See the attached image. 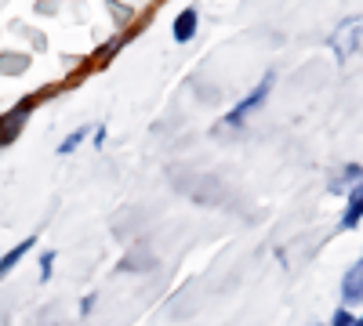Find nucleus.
<instances>
[{
	"label": "nucleus",
	"mask_w": 363,
	"mask_h": 326,
	"mask_svg": "<svg viewBox=\"0 0 363 326\" xmlns=\"http://www.w3.org/2000/svg\"><path fill=\"white\" fill-rule=\"evenodd\" d=\"M272 83H277V73H265L258 83H255V91L251 95H244V98H240L229 112H225V127H240V124H244L247 120V116H255L265 102H269V91H272Z\"/></svg>",
	"instance_id": "1"
},
{
	"label": "nucleus",
	"mask_w": 363,
	"mask_h": 326,
	"mask_svg": "<svg viewBox=\"0 0 363 326\" xmlns=\"http://www.w3.org/2000/svg\"><path fill=\"white\" fill-rule=\"evenodd\" d=\"M359 37H363V18H345L335 33H330V47H335V54L342 62L359 47Z\"/></svg>",
	"instance_id": "2"
},
{
	"label": "nucleus",
	"mask_w": 363,
	"mask_h": 326,
	"mask_svg": "<svg viewBox=\"0 0 363 326\" xmlns=\"http://www.w3.org/2000/svg\"><path fill=\"white\" fill-rule=\"evenodd\" d=\"M196 29H200V15H196V8H186V11L174 15L171 37H174V44H189V40L196 37Z\"/></svg>",
	"instance_id": "3"
},
{
	"label": "nucleus",
	"mask_w": 363,
	"mask_h": 326,
	"mask_svg": "<svg viewBox=\"0 0 363 326\" xmlns=\"http://www.w3.org/2000/svg\"><path fill=\"white\" fill-rule=\"evenodd\" d=\"M342 301L345 305H363V257L342 276Z\"/></svg>",
	"instance_id": "4"
},
{
	"label": "nucleus",
	"mask_w": 363,
	"mask_h": 326,
	"mask_svg": "<svg viewBox=\"0 0 363 326\" xmlns=\"http://www.w3.org/2000/svg\"><path fill=\"white\" fill-rule=\"evenodd\" d=\"M363 221V182L352 185L345 192V214H342V228H356Z\"/></svg>",
	"instance_id": "5"
},
{
	"label": "nucleus",
	"mask_w": 363,
	"mask_h": 326,
	"mask_svg": "<svg viewBox=\"0 0 363 326\" xmlns=\"http://www.w3.org/2000/svg\"><path fill=\"white\" fill-rule=\"evenodd\" d=\"M29 109H33V105H29V102H22V105H18V112L11 109V112H4V116H0V145H8L11 138H18V127H22V120L29 116Z\"/></svg>",
	"instance_id": "6"
},
{
	"label": "nucleus",
	"mask_w": 363,
	"mask_h": 326,
	"mask_svg": "<svg viewBox=\"0 0 363 326\" xmlns=\"http://www.w3.org/2000/svg\"><path fill=\"white\" fill-rule=\"evenodd\" d=\"M33 247H37V235H26L22 243H15L4 257H0V279H8V276H11V269H15V264H22V257H26L29 250H33Z\"/></svg>",
	"instance_id": "7"
},
{
	"label": "nucleus",
	"mask_w": 363,
	"mask_h": 326,
	"mask_svg": "<svg viewBox=\"0 0 363 326\" xmlns=\"http://www.w3.org/2000/svg\"><path fill=\"white\" fill-rule=\"evenodd\" d=\"M359 182H363V167H359V163H345L342 174L330 177V192H349V189L359 185Z\"/></svg>",
	"instance_id": "8"
},
{
	"label": "nucleus",
	"mask_w": 363,
	"mask_h": 326,
	"mask_svg": "<svg viewBox=\"0 0 363 326\" xmlns=\"http://www.w3.org/2000/svg\"><path fill=\"white\" fill-rule=\"evenodd\" d=\"M87 134H91V127H77V131H73V134H69L62 145H58V156H69V153H77L80 145H84V138H87Z\"/></svg>",
	"instance_id": "9"
},
{
	"label": "nucleus",
	"mask_w": 363,
	"mask_h": 326,
	"mask_svg": "<svg viewBox=\"0 0 363 326\" xmlns=\"http://www.w3.org/2000/svg\"><path fill=\"white\" fill-rule=\"evenodd\" d=\"M327 326H356V315H352V308H338L335 315H330V322Z\"/></svg>",
	"instance_id": "10"
},
{
	"label": "nucleus",
	"mask_w": 363,
	"mask_h": 326,
	"mask_svg": "<svg viewBox=\"0 0 363 326\" xmlns=\"http://www.w3.org/2000/svg\"><path fill=\"white\" fill-rule=\"evenodd\" d=\"M51 269H55V250H44V257H40V279L44 283L51 279Z\"/></svg>",
	"instance_id": "11"
},
{
	"label": "nucleus",
	"mask_w": 363,
	"mask_h": 326,
	"mask_svg": "<svg viewBox=\"0 0 363 326\" xmlns=\"http://www.w3.org/2000/svg\"><path fill=\"white\" fill-rule=\"evenodd\" d=\"M91 308H95V293H87V298L80 301V315H91Z\"/></svg>",
	"instance_id": "12"
},
{
	"label": "nucleus",
	"mask_w": 363,
	"mask_h": 326,
	"mask_svg": "<svg viewBox=\"0 0 363 326\" xmlns=\"http://www.w3.org/2000/svg\"><path fill=\"white\" fill-rule=\"evenodd\" d=\"M91 141L102 145V141H106V127H95V131H91Z\"/></svg>",
	"instance_id": "13"
}]
</instances>
